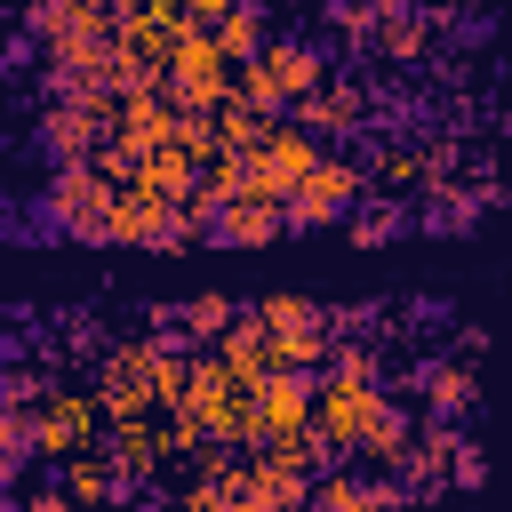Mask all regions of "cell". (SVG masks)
<instances>
[{
	"instance_id": "6da1fadb",
	"label": "cell",
	"mask_w": 512,
	"mask_h": 512,
	"mask_svg": "<svg viewBox=\"0 0 512 512\" xmlns=\"http://www.w3.org/2000/svg\"><path fill=\"white\" fill-rule=\"evenodd\" d=\"M352 192H360V176L344 168V160H320L304 184H296V200H288V216L296 224H320V216H344L352 208Z\"/></svg>"
},
{
	"instance_id": "7a4b0ae2",
	"label": "cell",
	"mask_w": 512,
	"mask_h": 512,
	"mask_svg": "<svg viewBox=\"0 0 512 512\" xmlns=\"http://www.w3.org/2000/svg\"><path fill=\"white\" fill-rule=\"evenodd\" d=\"M88 432H96V400H80V392L40 400V448H48V456H80Z\"/></svg>"
},
{
	"instance_id": "3957f363",
	"label": "cell",
	"mask_w": 512,
	"mask_h": 512,
	"mask_svg": "<svg viewBox=\"0 0 512 512\" xmlns=\"http://www.w3.org/2000/svg\"><path fill=\"white\" fill-rule=\"evenodd\" d=\"M280 216H288L280 200L232 192V200H224V216H216V232H224V240H264V232H280Z\"/></svg>"
},
{
	"instance_id": "277c9868",
	"label": "cell",
	"mask_w": 512,
	"mask_h": 512,
	"mask_svg": "<svg viewBox=\"0 0 512 512\" xmlns=\"http://www.w3.org/2000/svg\"><path fill=\"white\" fill-rule=\"evenodd\" d=\"M312 504H320V512H384V496H376V488H360V480H320V488H312Z\"/></svg>"
},
{
	"instance_id": "5b68a950",
	"label": "cell",
	"mask_w": 512,
	"mask_h": 512,
	"mask_svg": "<svg viewBox=\"0 0 512 512\" xmlns=\"http://www.w3.org/2000/svg\"><path fill=\"white\" fill-rule=\"evenodd\" d=\"M216 48H224V56H248V48H256V16H248V8H232V16L216 24Z\"/></svg>"
},
{
	"instance_id": "8992f818",
	"label": "cell",
	"mask_w": 512,
	"mask_h": 512,
	"mask_svg": "<svg viewBox=\"0 0 512 512\" xmlns=\"http://www.w3.org/2000/svg\"><path fill=\"white\" fill-rule=\"evenodd\" d=\"M184 8H192V16H232L240 0H184Z\"/></svg>"
}]
</instances>
